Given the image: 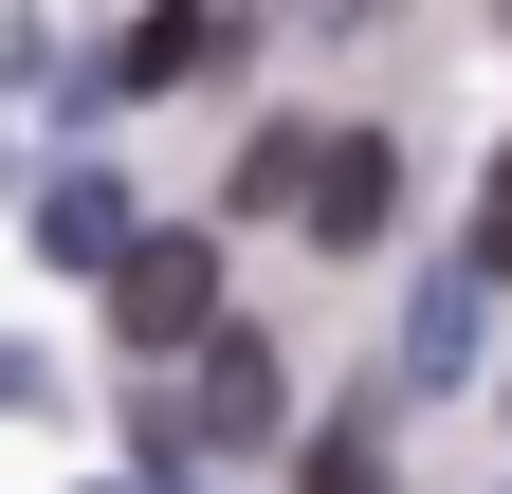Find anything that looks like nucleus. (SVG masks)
Listing matches in <instances>:
<instances>
[{"instance_id":"7","label":"nucleus","mask_w":512,"mask_h":494,"mask_svg":"<svg viewBox=\"0 0 512 494\" xmlns=\"http://www.w3.org/2000/svg\"><path fill=\"white\" fill-rule=\"evenodd\" d=\"M311 494H384V458L366 440H311Z\"/></svg>"},{"instance_id":"1","label":"nucleus","mask_w":512,"mask_h":494,"mask_svg":"<svg viewBox=\"0 0 512 494\" xmlns=\"http://www.w3.org/2000/svg\"><path fill=\"white\" fill-rule=\"evenodd\" d=\"M202 312H220V257H202V238H110V330L128 348H202Z\"/></svg>"},{"instance_id":"6","label":"nucleus","mask_w":512,"mask_h":494,"mask_svg":"<svg viewBox=\"0 0 512 494\" xmlns=\"http://www.w3.org/2000/svg\"><path fill=\"white\" fill-rule=\"evenodd\" d=\"M476 275L512 293V147H494V183H476Z\"/></svg>"},{"instance_id":"2","label":"nucleus","mask_w":512,"mask_h":494,"mask_svg":"<svg viewBox=\"0 0 512 494\" xmlns=\"http://www.w3.org/2000/svg\"><path fill=\"white\" fill-rule=\"evenodd\" d=\"M384 202H403V147H384V129H311V165H293V220L330 238V257H366V238H384Z\"/></svg>"},{"instance_id":"4","label":"nucleus","mask_w":512,"mask_h":494,"mask_svg":"<svg viewBox=\"0 0 512 494\" xmlns=\"http://www.w3.org/2000/svg\"><path fill=\"white\" fill-rule=\"evenodd\" d=\"M293 165H311V129H256V147H238V183H220V202H238V220H275V202H293Z\"/></svg>"},{"instance_id":"5","label":"nucleus","mask_w":512,"mask_h":494,"mask_svg":"<svg viewBox=\"0 0 512 494\" xmlns=\"http://www.w3.org/2000/svg\"><path fill=\"white\" fill-rule=\"evenodd\" d=\"M110 74H128V92H165V74H202V19H183V0H165V19H147V37L110 55Z\"/></svg>"},{"instance_id":"8","label":"nucleus","mask_w":512,"mask_h":494,"mask_svg":"<svg viewBox=\"0 0 512 494\" xmlns=\"http://www.w3.org/2000/svg\"><path fill=\"white\" fill-rule=\"evenodd\" d=\"M494 19H512V0H494Z\"/></svg>"},{"instance_id":"3","label":"nucleus","mask_w":512,"mask_h":494,"mask_svg":"<svg viewBox=\"0 0 512 494\" xmlns=\"http://www.w3.org/2000/svg\"><path fill=\"white\" fill-rule=\"evenodd\" d=\"M275 421H293V385H275V348L202 312V440H238V458H256V440H275Z\"/></svg>"}]
</instances>
